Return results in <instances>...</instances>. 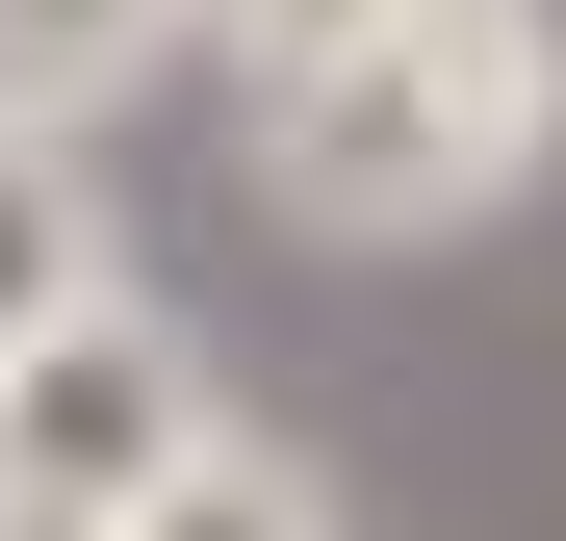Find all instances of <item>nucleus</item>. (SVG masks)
I'll return each mask as SVG.
<instances>
[{
  "instance_id": "obj_1",
  "label": "nucleus",
  "mask_w": 566,
  "mask_h": 541,
  "mask_svg": "<svg viewBox=\"0 0 566 541\" xmlns=\"http://www.w3.org/2000/svg\"><path fill=\"white\" fill-rule=\"evenodd\" d=\"M566 129V0H387L360 52L258 77V207L283 232H463Z\"/></svg>"
},
{
  "instance_id": "obj_2",
  "label": "nucleus",
  "mask_w": 566,
  "mask_h": 541,
  "mask_svg": "<svg viewBox=\"0 0 566 541\" xmlns=\"http://www.w3.org/2000/svg\"><path fill=\"white\" fill-rule=\"evenodd\" d=\"M180 438H207V361H180L129 284H77L27 361H0V490H52V516H129Z\"/></svg>"
},
{
  "instance_id": "obj_3",
  "label": "nucleus",
  "mask_w": 566,
  "mask_h": 541,
  "mask_svg": "<svg viewBox=\"0 0 566 541\" xmlns=\"http://www.w3.org/2000/svg\"><path fill=\"white\" fill-rule=\"evenodd\" d=\"M180 52V0H0V129H104Z\"/></svg>"
},
{
  "instance_id": "obj_4",
  "label": "nucleus",
  "mask_w": 566,
  "mask_h": 541,
  "mask_svg": "<svg viewBox=\"0 0 566 541\" xmlns=\"http://www.w3.org/2000/svg\"><path fill=\"white\" fill-rule=\"evenodd\" d=\"M104 541H335V490L283 465V438H232V413H207V438H180V465H155Z\"/></svg>"
},
{
  "instance_id": "obj_5",
  "label": "nucleus",
  "mask_w": 566,
  "mask_h": 541,
  "mask_svg": "<svg viewBox=\"0 0 566 541\" xmlns=\"http://www.w3.org/2000/svg\"><path fill=\"white\" fill-rule=\"evenodd\" d=\"M104 284V207H77V129H0V361Z\"/></svg>"
},
{
  "instance_id": "obj_6",
  "label": "nucleus",
  "mask_w": 566,
  "mask_h": 541,
  "mask_svg": "<svg viewBox=\"0 0 566 541\" xmlns=\"http://www.w3.org/2000/svg\"><path fill=\"white\" fill-rule=\"evenodd\" d=\"M387 0H180V52H232V77H310V52H360Z\"/></svg>"
},
{
  "instance_id": "obj_7",
  "label": "nucleus",
  "mask_w": 566,
  "mask_h": 541,
  "mask_svg": "<svg viewBox=\"0 0 566 541\" xmlns=\"http://www.w3.org/2000/svg\"><path fill=\"white\" fill-rule=\"evenodd\" d=\"M0 541H104V516H52V490H0Z\"/></svg>"
}]
</instances>
